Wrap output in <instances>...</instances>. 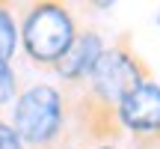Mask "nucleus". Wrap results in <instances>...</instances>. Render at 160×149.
<instances>
[{
  "instance_id": "obj_1",
  "label": "nucleus",
  "mask_w": 160,
  "mask_h": 149,
  "mask_svg": "<svg viewBox=\"0 0 160 149\" xmlns=\"http://www.w3.org/2000/svg\"><path fill=\"white\" fill-rule=\"evenodd\" d=\"M18 140L30 146H45L62 128V96L48 84H36L24 90L15 102V119H12Z\"/></svg>"
},
{
  "instance_id": "obj_2",
  "label": "nucleus",
  "mask_w": 160,
  "mask_h": 149,
  "mask_svg": "<svg viewBox=\"0 0 160 149\" xmlns=\"http://www.w3.org/2000/svg\"><path fill=\"white\" fill-rule=\"evenodd\" d=\"M74 21L59 3H39L24 18L21 39L36 63H57L74 42Z\"/></svg>"
},
{
  "instance_id": "obj_3",
  "label": "nucleus",
  "mask_w": 160,
  "mask_h": 149,
  "mask_svg": "<svg viewBox=\"0 0 160 149\" xmlns=\"http://www.w3.org/2000/svg\"><path fill=\"white\" fill-rule=\"evenodd\" d=\"M89 78H92L95 92L104 98V102H110V104H119L131 90H137V86L142 84L137 60H133L128 51H119V48L104 51L101 57H98V63L92 66Z\"/></svg>"
},
{
  "instance_id": "obj_4",
  "label": "nucleus",
  "mask_w": 160,
  "mask_h": 149,
  "mask_svg": "<svg viewBox=\"0 0 160 149\" xmlns=\"http://www.w3.org/2000/svg\"><path fill=\"white\" fill-rule=\"evenodd\" d=\"M119 119L139 134L160 131V86L142 80L137 90H131L119 102Z\"/></svg>"
},
{
  "instance_id": "obj_5",
  "label": "nucleus",
  "mask_w": 160,
  "mask_h": 149,
  "mask_svg": "<svg viewBox=\"0 0 160 149\" xmlns=\"http://www.w3.org/2000/svg\"><path fill=\"white\" fill-rule=\"evenodd\" d=\"M101 54H104V45L98 33H77L74 42L68 45V51L57 60V72L65 80H80L92 72V66L98 63Z\"/></svg>"
},
{
  "instance_id": "obj_6",
  "label": "nucleus",
  "mask_w": 160,
  "mask_h": 149,
  "mask_svg": "<svg viewBox=\"0 0 160 149\" xmlns=\"http://www.w3.org/2000/svg\"><path fill=\"white\" fill-rule=\"evenodd\" d=\"M15 48H18V27H15V18L6 6H0V60L9 63L15 57Z\"/></svg>"
},
{
  "instance_id": "obj_7",
  "label": "nucleus",
  "mask_w": 160,
  "mask_h": 149,
  "mask_svg": "<svg viewBox=\"0 0 160 149\" xmlns=\"http://www.w3.org/2000/svg\"><path fill=\"white\" fill-rule=\"evenodd\" d=\"M12 96H15V72L9 63L0 60V108L6 102H12Z\"/></svg>"
},
{
  "instance_id": "obj_8",
  "label": "nucleus",
  "mask_w": 160,
  "mask_h": 149,
  "mask_svg": "<svg viewBox=\"0 0 160 149\" xmlns=\"http://www.w3.org/2000/svg\"><path fill=\"white\" fill-rule=\"evenodd\" d=\"M0 149H21V140H18L15 128L3 119H0Z\"/></svg>"
},
{
  "instance_id": "obj_9",
  "label": "nucleus",
  "mask_w": 160,
  "mask_h": 149,
  "mask_svg": "<svg viewBox=\"0 0 160 149\" xmlns=\"http://www.w3.org/2000/svg\"><path fill=\"white\" fill-rule=\"evenodd\" d=\"M98 149H116V146H98Z\"/></svg>"
}]
</instances>
